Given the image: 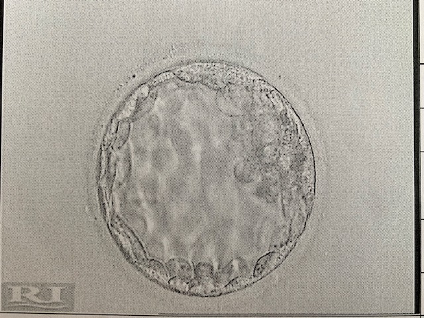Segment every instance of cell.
Wrapping results in <instances>:
<instances>
[{
	"mask_svg": "<svg viewBox=\"0 0 424 318\" xmlns=\"http://www.w3.org/2000/svg\"><path fill=\"white\" fill-rule=\"evenodd\" d=\"M285 253V251L272 252L260 259L255 267V276L257 277H263L269 273L281 262Z\"/></svg>",
	"mask_w": 424,
	"mask_h": 318,
	"instance_id": "6da1fadb",
	"label": "cell"
},
{
	"mask_svg": "<svg viewBox=\"0 0 424 318\" xmlns=\"http://www.w3.org/2000/svg\"><path fill=\"white\" fill-rule=\"evenodd\" d=\"M253 281L252 278H241V279H238L234 281V282L228 285V286L226 287V288L222 290V291L226 293V292L235 291V290H238L243 288V287L248 286V285L251 284Z\"/></svg>",
	"mask_w": 424,
	"mask_h": 318,
	"instance_id": "7a4b0ae2",
	"label": "cell"
}]
</instances>
